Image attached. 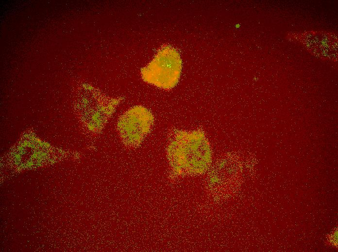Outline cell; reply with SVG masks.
Wrapping results in <instances>:
<instances>
[{
  "mask_svg": "<svg viewBox=\"0 0 338 252\" xmlns=\"http://www.w3.org/2000/svg\"><path fill=\"white\" fill-rule=\"evenodd\" d=\"M153 120L152 113L142 106L129 110L121 116L118 124L123 141L131 145L139 144L150 132Z\"/></svg>",
  "mask_w": 338,
  "mask_h": 252,
  "instance_id": "3",
  "label": "cell"
},
{
  "mask_svg": "<svg viewBox=\"0 0 338 252\" xmlns=\"http://www.w3.org/2000/svg\"><path fill=\"white\" fill-rule=\"evenodd\" d=\"M169 157L179 172L198 173L210 160L209 146L204 135L198 131H179L169 148Z\"/></svg>",
  "mask_w": 338,
  "mask_h": 252,
  "instance_id": "1",
  "label": "cell"
},
{
  "mask_svg": "<svg viewBox=\"0 0 338 252\" xmlns=\"http://www.w3.org/2000/svg\"><path fill=\"white\" fill-rule=\"evenodd\" d=\"M182 70L178 51L170 47L160 49L152 61L141 70L143 80L157 87L169 89L177 83Z\"/></svg>",
  "mask_w": 338,
  "mask_h": 252,
  "instance_id": "2",
  "label": "cell"
}]
</instances>
